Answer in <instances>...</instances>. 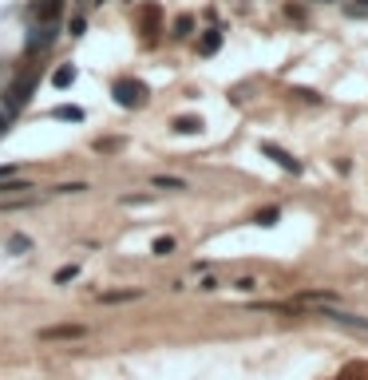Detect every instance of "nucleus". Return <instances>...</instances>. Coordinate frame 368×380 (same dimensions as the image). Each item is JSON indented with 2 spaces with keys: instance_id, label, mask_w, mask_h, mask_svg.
Wrapping results in <instances>:
<instances>
[{
  "instance_id": "4be33fe9",
  "label": "nucleus",
  "mask_w": 368,
  "mask_h": 380,
  "mask_svg": "<svg viewBox=\"0 0 368 380\" xmlns=\"http://www.w3.org/2000/svg\"><path fill=\"white\" fill-rule=\"evenodd\" d=\"M12 174H17V167H12V162H8V167H0V178H12Z\"/></svg>"
},
{
  "instance_id": "412c9836",
  "label": "nucleus",
  "mask_w": 368,
  "mask_h": 380,
  "mask_svg": "<svg viewBox=\"0 0 368 380\" xmlns=\"http://www.w3.org/2000/svg\"><path fill=\"white\" fill-rule=\"evenodd\" d=\"M257 222H261V226H273V222H277V210H266V214H257Z\"/></svg>"
},
{
  "instance_id": "f3484780",
  "label": "nucleus",
  "mask_w": 368,
  "mask_h": 380,
  "mask_svg": "<svg viewBox=\"0 0 368 380\" xmlns=\"http://www.w3.org/2000/svg\"><path fill=\"white\" fill-rule=\"evenodd\" d=\"M155 253H159V257L175 253V237H159V242H155Z\"/></svg>"
},
{
  "instance_id": "6ab92c4d",
  "label": "nucleus",
  "mask_w": 368,
  "mask_h": 380,
  "mask_svg": "<svg viewBox=\"0 0 368 380\" xmlns=\"http://www.w3.org/2000/svg\"><path fill=\"white\" fill-rule=\"evenodd\" d=\"M234 289H241V293H250V289H257V282H254V277H238V282H234Z\"/></svg>"
},
{
  "instance_id": "5701e85b",
  "label": "nucleus",
  "mask_w": 368,
  "mask_h": 380,
  "mask_svg": "<svg viewBox=\"0 0 368 380\" xmlns=\"http://www.w3.org/2000/svg\"><path fill=\"white\" fill-rule=\"evenodd\" d=\"M4 127H8V115H4V111H0V135H4Z\"/></svg>"
},
{
  "instance_id": "f03ea898",
  "label": "nucleus",
  "mask_w": 368,
  "mask_h": 380,
  "mask_svg": "<svg viewBox=\"0 0 368 380\" xmlns=\"http://www.w3.org/2000/svg\"><path fill=\"white\" fill-rule=\"evenodd\" d=\"M87 337V325H48L40 329V341H83Z\"/></svg>"
},
{
  "instance_id": "20e7f679",
  "label": "nucleus",
  "mask_w": 368,
  "mask_h": 380,
  "mask_svg": "<svg viewBox=\"0 0 368 380\" xmlns=\"http://www.w3.org/2000/svg\"><path fill=\"white\" fill-rule=\"evenodd\" d=\"M28 95H32V76H20L12 87H8V111H20L28 103Z\"/></svg>"
},
{
  "instance_id": "2eb2a0df",
  "label": "nucleus",
  "mask_w": 368,
  "mask_h": 380,
  "mask_svg": "<svg viewBox=\"0 0 368 380\" xmlns=\"http://www.w3.org/2000/svg\"><path fill=\"white\" fill-rule=\"evenodd\" d=\"M72 277H80V266H64V269H56V282H60V285L72 282Z\"/></svg>"
},
{
  "instance_id": "f8f14e48",
  "label": "nucleus",
  "mask_w": 368,
  "mask_h": 380,
  "mask_svg": "<svg viewBox=\"0 0 368 380\" xmlns=\"http://www.w3.org/2000/svg\"><path fill=\"white\" fill-rule=\"evenodd\" d=\"M72 79H76V67H60V72L52 76V83H56V87H67Z\"/></svg>"
},
{
  "instance_id": "9d476101",
  "label": "nucleus",
  "mask_w": 368,
  "mask_h": 380,
  "mask_svg": "<svg viewBox=\"0 0 368 380\" xmlns=\"http://www.w3.org/2000/svg\"><path fill=\"white\" fill-rule=\"evenodd\" d=\"M143 293L139 289H119V293H99V301L103 305H119V301H139Z\"/></svg>"
},
{
  "instance_id": "ddd939ff",
  "label": "nucleus",
  "mask_w": 368,
  "mask_h": 380,
  "mask_svg": "<svg viewBox=\"0 0 368 380\" xmlns=\"http://www.w3.org/2000/svg\"><path fill=\"white\" fill-rule=\"evenodd\" d=\"M32 198H0V210H28Z\"/></svg>"
},
{
  "instance_id": "39448f33",
  "label": "nucleus",
  "mask_w": 368,
  "mask_h": 380,
  "mask_svg": "<svg viewBox=\"0 0 368 380\" xmlns=\"http://www.w3.org/2000/svg\"><path fill=\"white\" fill-rule=\"evenodd\" d=\"M261 155H270L273 162H277V167H281V171H301V162H297V158L289 155V151H281V147H277V142H261Z\"/></svg>"
},
{
  "instance_id": "6e6552de",
  "label": "nucleus",
  "mask_w": 368,
  "mask_h": 380,
  "mask_svg": "<svg viewBox=\"0 0 368 380\" xmlns=\"http://www.w3.org/2000/svg\"><path fill=\"white\" fill-rule=\"evenodd\" d=\"M60 8H64V0H40L36 4V20H60Z\"/></svg>"
},
{
  "instance_id": "aec40b11",
  "label": "nucleus",
  "mask_w": 368,
  "mask_h": 380,
  "mask_svg": "<svg viewBox=\"0 0 368 380\" xmlns=\"http://www.w3.org/2000/svg\"><path fill=\"white\" fill-rule=\"evenodd\" d=\"M8 246H12V250H28V237H24V234H12V237H8Z\"/></svg>"
},
{
  "instance_id": "f257e3e1",
  "label": "nucleus",
  "mask_w": 368,
  "mask_h": 380,
  "mask_svg": "<svg viewBox=\"0 0 368 380\" xmlns=\"http://www.w3.org/2000/svg\"><path fill=\"white\" fill-rule=\"evenodd\" d=\"M115 99H119L123 107H143V103H147V87H143V83H135V79H119V83H115Z\"/></svg>"
},
{
  "instance_id": "423d86ee",
  "label": "nucleus",
  "mask_w": 368,
  "mask_h": 380,
  "mask_svg": "<svg viewBox=\"0 0 368 380\" xmlns=\"http://www.w3.org/2000/svg\"><path fill=\"white\" fill-rule=\"evenodd\" d=\"M56 40V20H40V28L32 32V52L36 48H48Z\"/></svg>"
},
{
  "instance_id": "4468645a",
  "label": "nucleus",
  "mask_w": 368,
  "mask_h": 380,
  "mask_svg": "<svg viewBox=\"0 0 368 380\" xmlns=\"http://www.w3.org/2000/svg\"><path fill=\"white\" fill-rule=\"evenodd\" d=\"M56 119H72V123H80L83 111L80 107H56Z\"/></svg>"
},
{
  "instance_id": "dca6fc26",
  "label": "nucleus",
  "mask_w": 368,
  "mask_h": 380,
  "mask_svg": "<svg viewBox=\"0 0 368 380\" xmlns=\"http://www.w3.org/2000/svg\"><path fill=\"white\" fill-rule=\"evenodd\" d=\"M191 28H194L191 16H178V20H175V36H191Z\"/></svg>"
},
{
  "instance_id": "0eeeda50",
  "label": "nucleus",
  "mask_w": 368,
  "mask_h": 380,
  "mask_svg": "<svg viewBox=\"0 0 368 380\" xmlns=\"http://www.w3.org/2000/svg\"><path fill=\"white\" fill-rule=\"evenodd\" d=\"M20 190H32V182H28V178H17V174H12V178H0V198H17Z\"/></svg>"
},
{
  "instance_id": "7ed1b4c3",
  "label": "nucleus",
  "mask_w": 368,
  "mask_h": 380,
  "mask_svg": "<svg viewBox=\"0 0 368 380\" xmlns=\"http://www.w3.org/2000/svg\"><path fill=\"white\" fill-rule=\"evenodd\" d=\"M317 317H329L333 325L340 329H352V332H368V317H356V313H340V309H321Z\"/></svg>"
},
{
  "instance_id": "a211bd4d",
  "label": "nucleus",
  "mask_w": 368,
  "mask_h": 380,
  "mask_svg": "<svg viewBox=\"0 0 368 380\" xmlns=\"http://www.w3.org/2000/svg\"><path fill=\"white\" fill-rule=\"evenodd\" d=\"M198 127H202L198 119H178V131H182V135H191V131H198Z\"/></svg>"
},
{
  "instance_id": "1a4fd4ad",
  "label": "nucleus",
  "mask_w": 368,
  "mask_h": 380,
  "mask_svg": "<svg viewBox=\"0 0 368 380\" xmlns=\"http://www.w3.org/2000/svg\"><path fill=\"white\" fill-rule=\"evenodd\" d=\"M151 187H155V190H186V178H171V174H155V178H151Z\"/></svg>"
},
{
  "instance_id": "9b49d317",
  "label": "nucleus",
  "mask_w": 368,
  "mask_h": 380,
  "mask_svg": "<svg viewBox=\"0 0 368 380\" xmlns=\"http://www.w3.org/2000/svg\"><path fill=\"white\" fill-rule=\"evenodd\" d=\"M218 48H222V32L214 28V32H206V36H202V56H214Z\"/></svg>"
}]
</instances>
